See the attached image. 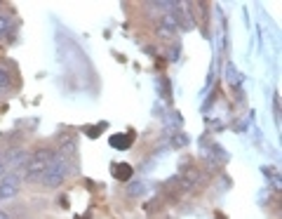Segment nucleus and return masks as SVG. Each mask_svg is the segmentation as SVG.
<instances>
[{
  "mask_svg": "<svg viewBox=\"0 0 282 219\" xmlns=\"http://www.w3.org/2000/svg\"><path fill=\"white\" fill-rule=\"evenodd\" d=\"M54 156L57 153L52 149H47V146L35 149L33 153L28 156V163H26V179L28 182H38V179L42 177V172L49 167V163H52Z\"/></svg>",
  "mask_w": 282,
  "mask_h": 219,
  "instance_id": "nucleus-1",
  "label": "nucleus"
},
{
  "mask_svg": "<svg viewBox=\"0 0 282 219\" xmlns=\"http://www.w3.org/2000/svg\"><path fill=\"white\" fill-rule=\"evenodd\" d=\"M69 158L62 156V153H57L54 158H52V163H49V167L45 172H42V184L47 186V189H57V186L64 184V179L69 177Z\"/></svg>",
  "mask_w": 282,
  "mask_h": 219,
  "instance_id": "nucleus-2",
  "label": "nucleus"
},
{
  "mask_svg": "<svg viewBox=\"0 0 282 219\" xmlns=\"http://www.w3.org/2000/svg\"><path fill=\"white\" fill-rule=\"evenodd\" d=\"M21 189V179L17 174H5L0 179V200H12Z\"/></svg>",
  "mask_w": 282,
  "mask_h": 219,
  "instance_id": "nucleus-3",
  "label": "nucleus"
},
{
  "mask_svg": "<svg viewBox=\"0 0 282 219\" xmlns=\"http://www.w3.org/2000/svg\"><path fill=\"white\" fill-rule=\"evenodd\" d=\"M179 28H181L179 14H174V12L162 14V19H160V24H158V33H160V35H165V38H172V35L177 33Z\"/></svg>",
  "mask_w": 282,
  "mask_h": 219,
  "instance_id": "nucleus-4",
  "label": "nucleus"
},
{
  "mask_svg": "<svg viewBox=\"0 0 282 219\" xmlns=\"http://www.w3.org/2000/svg\"><path fill=\"white\" fill-rule=\"evenodd\" d=\"M7 163H10V167H21L28 163V153L21 149H12L7 153Z\"/></svg>",
  "mask_w": 282,
  "mask_h": 219,
  "instance_id": "nucleus-5",
  "label": "nucleus"
},
{
  "mask_svg": "<svg viewBox=\"0 0 282 219\" xmlns=\"http://www.w3.org/2000/svg\"><path fill=\"white\" fill-rule=\"evenodd\" d=\"M10 31H12V19L7 14H0V38L10 35Z\"/></svg>",
  "mask_w": 282,
  "mask_h": 219,
  "instance_id": "nucleus-6",
  "label": "nucleus"
},
{
  "mask_svg": "<svg viewBox=\"0 0 282 219\" xmlns=\"http://www.w3.org/2000/svg\"><path fill=\"white\" fill-rule=\"evenodd\" d=\"M7 87H10V73H7V69L0 64V92Z\"/></svg>",
  "mask_w": 282,
  "mask_h": 219,
  "instance_id": "nucleus-7",
  "label": "nucleus"
},
{
  "mask_svg": "<svg viewBox=\"0 0 282 219\" xmlns=\"http://www.w3.org/2000/svg\"><path fill=\"white\" fill-rule=\"evenodd\" d=\"M116 174H118L120 179L125 177V182H127V177L132 174V167H127V165H123V167H116Z\"/></svg>",
  "mask_w": 282,
  "mask_h": 219,
  "instance_id": "nucleus-8",
  "label": "nucleus"
},
{
  "mask_svg": "<svg viewBox=\"0 0 282 219\" xmlns=\"http://www.w3.org/2000/svg\"><path fill=\"white\" fill-rule=\"evenodd\" d=\"M5 177V163H3V160H0V179Z\"/></svg>",
  "mask_w": 282,
  "mask_h": 219,
  "instance_id": "nucleus-9",
  "label": "nucleus"
},
{
  "mask_svg": "<svg viewBox=\"0 0 282 219\" xmlns=\"http://www.w3.org/2000/svg\"><path fill=\"white\" fill-rule=\"evenodd\" d=\"M0 219H12V217H10L7 212H3V210H0Z\"/></svg>",
  "mask_w": 282,
  "mask_h": 219,
  "instance_id": "nucleus-10",
  "label": "nucleus"
}]
</instances>
